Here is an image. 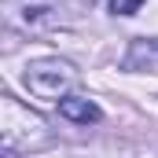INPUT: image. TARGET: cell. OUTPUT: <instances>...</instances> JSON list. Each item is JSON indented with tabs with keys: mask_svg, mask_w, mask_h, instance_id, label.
Segmentation results:
<instances>
[{
	"mask_svg": "<svg viewBox=\"0 0 158 158\" xmlns=\"http://www.w3.org/2000/svg\"><path fill=\"white\" fill-rule=\"evenodd\" d=\"M55 136H52V125L44 114L30 110L22 99H15L11 92L0 96V143H4V155H15V151H40L48 147Z\"/></svg>",
	"mask_w": 158,
	"mask_h": 158,
	"instance_id": "1",
	"label": "cell"
},
{
	"mask_svg": "<svg viewBox=\"0 0 158 158\" xmlns=\"http://www.w3.org/2000/svg\"><path fill=\"white\" fill-rule=\"evenodd\" d=\"M26 88L37 96V99H52V103H59V99H66L74 88H77V66L70 63V59H59V55H44V59H33L30 66H26Z\"/></svg>",
	"mask_w": 158,
	"mask_h": 158,
	"instance_id": "2",
	"label": "cell"
},
{
	"mask_svg": "<svg viewBox=\"0 0 158 158\" xmlns=\"http://www.w3.org/2000/svg\"><path fill=\"white\" fill-rule=\"evenodd\" d=\"M96 158H103V155H96Z\"/></svg>",
	"mask_w": 158,
	"mask_h": 158,
	"instance_id": "6",
	"label": "cell"
},
{
	"mask_svg": "<svg viewBox=\"0 0 158 158\" xmlns=\"http://www.w3.org/2000/svg\"><path fill=\"white\" fill-rule=\"evenodd\" d=\"M59 118L74 121V125H92V121L103 118V110L88 96H66V99H59Z\"/></svg>",
	"mask_w": 158,
	"mask_h": 158,
	"instance_id": "4",
	"label": "cell"
},
{
	"mask_svg": "<svg viewBox=\"0 0 158 158\" xmlns=\"http://www.w3.org/2000/svg\"><path fill=\"white\" fill-rule=\"evenodd\" d=\"M121 66L125 70H155L158 66V37H136L129 44Z\"/></svg>",
	"mask_w": 158,
	"mask_h": 158,
	"instance_id": "3",
	"label": "cell"
},
{
	"mask_svg": "<svg viewBox=\"0 0 158 158\" xmlns=\"http://www.w3.org/2000/svg\"><path fill=\"white\" fill-rule=\"evenodd\" d=\"M143 7V0H110V11L114 15H136Z\"/></svg>",
	"mask_w": 158,
	"mask_h": 158,
	"instance_id": "5",
	"label": "cell"
}]
</instances>
